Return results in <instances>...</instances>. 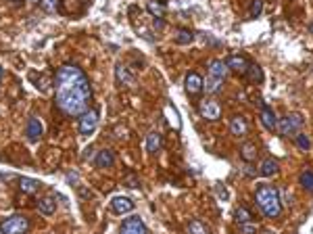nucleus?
I'll use <instances>...</instances> for the list:
<instances>
[{
    "label": "nucleus",
    "instance_id": "1",
    "mask_svg": "<svg viewBox=\"0 0 313 234\" xmlns=\"http://www.w3.org/2000/svg\"><path fill=\"white\" fill-rule=\"evenodd\" d=\"M55 100L67 117H80L90 107L92 86L88 75L77 65L67 63L55 75Z\"/></svg>",
    "mask_w": 313,
    "mask_h": 234
},
{
    "label": "nucleus",
    "instance_id": "2",
    "mask_svg": "<svg viewBox=\"0 0 313 234\" xmlns=\"http://www.w3.org/2000/svg\"><path fill=\"white\" fill-rule=\"evenodd\" d=\"M255 201L259 205V209L263 211L267 218H280L282 213V199H280V190H276L274 186L269 184H261L257 188Z\"/></svg>",
    "mask_w": 313,
    "mask_h": 234
},
{
    "label": "nucleus",
    "instance_id": "3",
    "mask_svg": "<svg viewBox=\"0 0 313 234\" xmlns=\"http://www.w3.org/2000/svg\"><path fill=\"white\" fill-rule=\"evenodd\" d=\"M30 228H31L30 218L28 215H21V213H15L0 224V232L2 234H28Z\"/></svg>",
    "mask_w": 313,
    "mask_h": 234
},
{
    "label": "nucleus",
    "instance_id": "4",
    "mask_svg": "<svg viewBox=\"0 0 313 234\" xmlns=\"http://www.w3.org/2000/svg\"><path fill=\"white\" fill-rule=\"evenodd\" d=\"M301 128H303V115L301 113H290V115H286V117H282L280 121H278L276 130L280 132V136H290V134L297 136Z\"/></svg>",
    "mask_w": 313,
    "mask_h": 234
},
{
    "label": "nucleus",
    "instance_id": "5",
    "mask_svg": "<svg viewBox=\"0 0 313 234\" xmlns=\"http://www.w3.org/2000/svg\"><path fill=\"white\" fill-rule=\"evenodd\" d=\"M198 111H201V115L207 119V121H217L221 117V105L217 100H203L201 107H198Z\"/></svg>",
    "mask_w": 313,
    "mask_h": 234
},
{
    "label": "nucleus",
    "instance_id": "6",
    "mask_svg": "<svg viewBox=\"0 0 313 234\" xmlns=\"http://www.w3.org/2000/svg\"><path fill=\"white\" fill-rule=\"evenodd\" d=\"M98 126V111H86L84 115H80V134H92Z\"/></svg>",
    "mask_w": 313,
    "mask_h": 234
},
{
    "label": "nucleus",
    "instance_id": "7",
    "mask_svg": "<svg viewBox=\"0 0 313 234\" xmlns=\"http://www.w3.org/2000/svg\"><path fill=\"white\" fill-rule=\"evenodd\" d=\"M225 65H228L230 71L238 73V75H247L250 63L247 61V57H240V55H230L228 59H225Z\"/></svg>",
    "mask_w": 313,
    "mask_h": 234
},
{
    "label": "nucleus",
    "instance_id": "8",
    "mask_svg": "<svg viewBox=\"0 0 313 234\" xmlns=\"http://www.w3.org/2000/svg\"><path fill=\"white\" fill-rule=\"evenodd\" d=\"M115 80L119 86H125V88H134L136 86V77L132 75V71H129L124 63L115 65Z\"/></svg>",
    "mask_w": 313,
    "mask_h": 234
},
{
    "label": "nucleus",
    "instance_id": "9",
    "mask_svg": "<svg viewBox=\"0 0 313 234\" xmlns=\"http://www.w3.org/2000/svg\"><path fill=\"white\" fill-rule=\"evenodd\" d=\"M119 234H149V230H146L144 222L134 215V218H127V220L124 222V226H121Z\"/></svg>",
    "mask_w": 313,
    "mask_h": 234
},
{
    "label": "nucleus",
    "instance_id": "10",
    "mask_svg": "<svg viewBox=\"0 0 313 234\" xmlns=\"http://www.w3.org/2000/svg\"><path fill=\"white\" fill-rule=\"evenodd\" d=\"M25 134H28V140L36 142L44 134V128H42V121L38 117H30L28 124H25Z\"/></svg>",
    "mask_w": 313,
    "mask_h": 234
},
{
    "label": "nucleus",
    "instance_id": "11",
    "mask_svg": "<svg viewBox=\"0 0 313 234\" xmlns=\"http://www.w3.org/2000/svg\"><path fill=\"white\" fill-rule=\"evenodd\" d=\"M184 88H186V92L190 94V97H196V94L203 90V77L198 75L196 71H190V73L186 75Z\"/></svg>",
    "mask_w": 313,
    "mask_h": 234
},
{
    "label": "nucleus",
    "instance_id": "12",
    "mask_svg": "<svg viewBox=\"0 0 313 234\" xmlns=\"http://www.w3.org/2000/svg\"><path fill=\"white\" fill-rule=\"evenodd\" d=\"M111 209L119 213V215H124V213H132L134 211V201L129 197H115L111 201Z\"/></svg>",
    "mask_w": 313,
    "mask_h": 234
},
{
    "label": "nucleus",
    "instance_id": "13",
    "mask_svg": "<svg viewBox=\"0 0 313 234\" xmlns=\"http://www.w3.org/2000/svg\"><path fill=\"white\" fill-rule=\"evenodd\" d=\"M94 163H96V167L100 169H107V167H113L115 166V153L111 149H102L96 153V157H94Z\"/></svg>",
    "mask_w": 313,
    "mask_h": 234
},
{
    "label": "nucleus",
    "instance_id": "14",
    "mask_svg": "<svg viewBox=\"0 0 313 234\" xmlns=\"http://www.w3.org/2000/svg\"><path fill=\"white\" fill-rule=\"evenodd\" d=\"M259 117H261V124H263V128L269 130V132H274V130L278 128V119H276V115H274V111L269 109L267 105H261Z\"/></svg>",
    "mask_w": 313,
    "mask_h": 234
},
{
    "label": "nucleus",
    "instance_id": "15",
    "mask_svg": "<svg viewBox=\"0 0 313 234\" xmlns=\"http://www.w3.org/2000/svg\"><path fill=\"white\" fill-rule=\"evenodd\" d=\"M228 65H225V61L221 59H213L211 63H209V75L213 77H219V80H225V75H228Z\"/></svg>",
    "mask_w": 313,
    "mask_h": 234
},
{
    "label": "nucleus",
    "instance_id": "16",
    "mask_svg": "<svg viewBox=\"0 0 313 234\" xmlns=\"http://www.w3.org/2000/svg\"><path fill=\"white\" fill-rule=\"evenodd\" d=\"M230 132H232V136H238V138L247 136V132H249V126H247L245 117L234 115V117H232V121H230Z\"/></svg>",
    "mask_w": 313,
    "mask_h": 234
},
{
    "label": "nucleus",
    "instance_id": "17",
    "mask_svg": "<svg viewBox=\"0 0 313 234\" xmlns=\"http://www.w3.org/2000/svg\"><path fill=\"white\" fill-rule=\"evenodd\" d=\"M257 155H259V151H257V144H255V142H245V144L240 146V157H242V161L253 163V161L257 159Z\"/></svg>",
    "mask_w": 313,
    "mask_h": 234
},
{
    "label": "nucleus",
    "instance_id": "18",
    "mask_svg": "<svg viewBox=\"0 0 313 234\" xmlns=\"http://www.w3.org/2000/svg\"><path fill=\"white\" fill-rule=\"evenodd\" d=\"M161 144H163V138L159 132H151L149 136H146V151H149L151 155L159 153L161 151Z\"/></svg>",
    "mask_w": 313,
    "mask_h": 234
},
{
    "label": "nucleus",
    "instance_id": "19",
    "mask_svg": "<svg viewBox=\"0 0 313 234\" xmlns=\"http://www.w3.org/2000/svg\"><path fill=\"white\" fill-rule=\"evenodd\" d=\"M40 182L38 180H33V178H21L19 180V188H21V193L25 195H36L38 190H40Z\"/></svg>",
    "mask_w": 313,
    "mask_h": 234
},
{
    "label": "nucleus",
    "instance_id": "20",
    "mask_svg": "<svg viewBox=\"0 0 313 234\" xmlns=\"http://www.w3.org/2000/svg\"><path fill=\"white\" fill-rule=\"evenodd\" d=\"M221 84L223 80H219V77L207 75V80H203V90H207V94H217L221 90Z\"/></svg>",
    "mask_w": 313,
    "mask_h": 234
},
{
    "label": "nucleus",
    "instance_id": "21",
    "mask_svg": "<svg viewBox=\"0 0 313 234\" xmlns=\"http://www.w3.org/2000/svg\"><path fill=\"white\" fill-rule=\"evenodd\" d=\"M38 209H40V213H44V215H52L57 211V201L52 197H42L38 201Z\"/></svg>",
    "mask_w": 313,
    "mask_h": 234
},
{
    "label": "nucleus",
    "instance_id": "22",
    "mask_svg": "<svg viewBox=\"0 0 313 234\" xmlns=\"http://www.w3.org/2000/svg\"><path fill=\"white\" fill-rule=\"evenodd\" d=\"M278 169H280V166H278V161H276V159H265L263 163H261L259 174H261V176H265V178H272V176L278 174Z\"/></svg>",
    "mask_w": 313,
    "mask_h": 234
},
{
    "label": "nucleus",
    "instance_id": "23",
    "mask_svg": "<svg viewBox=\"0 0 313 234\" xmlns=\"http://www.w3.org/2000/svg\"><path fill=\"white\" fill-rule=\"evenodd\" d=\"M165 115H167V121H169V126H171V128H176V130L182 128V121H180V115H178V109L173 107L171 102H167V105H165Z\"/></svg>",
    "mask_w": 313,
    "mask_h": 234
},
{
    "label": "nucleus",
    "instance_id": "24",
    "mask_svg": "<svg viewBox=\"0 0 313 234\" xmlns=\"http://www.w3.org/2000/svg\"><path fill=\"white\" fill-rule=\"evenodd\" d=\"M146 8H149V13L153 17H163L165 11H167V6H165V2H161V0H149Z\"/></svg>",
    "mask_w": 313,
    "mask_h": 234
},
{
    "label": "nucleus",
    "instance_id": "25",
    "mask_svg": "<svg viewBox=\"0 0 313 234\" xmlns=\"http://www.w3.org/2000/svg\"><path fill=\"white\" fill-rule=\"evenodd\" d=\"M247 77H249L250 82H257V84H261V82H263V69H261L259 65H253V63H250L249 71H247Z\"/></svg>",
    "mask_w": 313,
    "mask_h": 234
},
{
    "label": "nucleus",
    "instance_id": "26",
    "mask_svg": "<svg viewBox=\"0 0 313 234\" xmlns=\"http://www.w3.org/2000/svg\"><path fill=\"white\" fill-rule=\"evenodd\" d=\"M194 40V32L190 30H178L176 33V44H190Z\"/></svg>",
    "mask_w": 313,
    "mask_h": 234
},
{
    "label": "nucleus",
    "instance_id": "27",
    "mask_svg": "<svg viewBox=\"0 0 313 234\" xmlns=\"http://www.w3.org/2000/svg\"><path fill=\"white\" fill-rule=\"evenodd\" d=\"M40 4L44 8V13H50V15L61 11V0H40Z\"/></svg>",
    "mask_w": 313,
    "mask_h": 234
},
{
    "label": "nucleus",
    "instance_id": "28",
    "mask_svg": "<svg viewBox=\"0 0 313 234\" xmlns=\"http://www.w3.org/2000/svg\"><path fill=\"white\" fill-rule=\"evenodd\" d=\"M234 218H236V222H238V224L253 222V215H250V211L247 209V207H238V209L234 211Z\"/></svg>",
    "mask_w": 313,
    "mask_h": 234
},
{
    "label": "nucleus",
    "instance_id": "29",
    "mask_svg": "<svg viewBox=\"0 0 313 234\" xmlns=\"http://www.w3.org/2000/svg\"><path fill=\"white\" fill-rule=\"evenodd\" d=\"M299 182H301V186L307 190V193H313V171H303L301 174V178H299Z\"/></svg>",
    "mask_w": 313,
    "mask_h": 234
},
{
    "label": "nucleus",
    "instance_id": "30",
    "mask_svg": "<svg viewBox=\"0 0 313 234\" xmlns=\"http://www.w3.org/2000/svg\"><path fill=\"white\" fill-rule=\"evenodd\" d=\"M188 232L190 234H209V228L205 226L201 220H192V222L188 224Z\"/></svg>",
    "mask_w": 313,
    "mask_h": 234
},
{
    "label": "nucleus",
    "instance_id": "31",
    "mask_svg": "<svg viewBox=\"0 0 313 234\" xmlns=\"http://www.w3.org/2000/svg\"><path fill=\"white\" fill-rule=\"evenodd\" d=\"M261 13H263V0H253V4H250V8H249V15L259 17Z\"/></svg>",
    "mask_w": 313,
    "mask_h": 234
},
{
    "label": "nucleus",
    "instance_id": "32",
    "mask_svg": "<svg viewBox=\"0 0 313 234\" xmlns=\"http://www.w3.org/2000/svg\"><path fill=\"white\" fill-rule=\"evenodd\" d=\"M297 144H299V149H303V151H309L311 140L307 138V134H297Z\"/></svg>",
    "mask_w": 313,
    "mask_h": 234
},
{
    "label": "nucleus",
    "instance_id": "33",
    "mask_svg": "<svg viewBox=\"0 0 313 234\" xmlns=\"http://www.w3.org/2000/svg\"><path fill=\"white\" fill-rule=\"evenodd\" d=\"M240 230H242V234H257V226H255L253 222L240 224Z\"/></svg>",
    "mask_w": 313,
    "mask_h": 234
},
{
    "label": "nucleus",
    "instance_id": "34",
    "mask_svg": "<svg viewBox=\"0 0 313 234\" xmlns=\"http://www.w3.org/2000/svg\"><path fill=\"white\" fill-rule=\"evenodd\" d=\"M124 184H125V186H129V188H136L138 184H140V180H138V176H136V174H129V176L124 180Z\"/></svg>",
    "mask_w": 313,
    "mask_h": 234
},
{
    "label": "nucleus",
    "instance_id": "35",
    "mask_svg": "<svg viewBox=\"0 0 313 234\" xmlns=\"http://www.w3.org/2000/svg\"><path fill=\"white\" fill-rule=\"evenodd\" d=\"M215 190H217V195H219L223 201H228V199H230V193H228V190H225L221 184H215Z\"/></svg>",
    "mask_w": 313,
    "mask_h": 234
},
{
    "label": "nucleus",
    "instance_id": "36",
    "mask_svg": "<svg viewBox=\"0 0 313 234\" xmlns=\"http://www.w3.org/2000/svg\"><path fill=\"white\" fill-rule=\"evenodd\" d=\"M153 28H155L156 32H161V30L165 28V21H163V17H155V19H153Z\"/></svg>",
    "mask_w": 313,
    "mask_h": 234
},
{
    "label": "nucleus",
    "instance_id": "37",
    "mask_svg": "<svg viewBox=\"0 0 313 234\" xmlns=\"http://www.w3.org/2000/svg\"><path fill=\"white\" fill-rule=\"evenodd\" d=\"M82 157H84L86 161H88V159H92V157H94V149H92V146H88V149H86V151H84V155H82Z\"/></svg>",
    "mask_w": 313,
    "mask_h": 234
},
{
    "label": "nucleus",
    "instance_id": "38",
    "mask_svg": "<svg viewBox=\"0 0 313 234\" xmlns=\"http://www.w3.org/2000/svg\"><path fill=\"white\" fill-rule=\"evenodd\" d=\"M245 171H247V174H249V176H255V174H257V171H255V169H250V166H247V167H245Z\"/></svg>",
    "mask_w": 313,
    "mask_h": 234
},
{
    "label": "nucleus",
    "instance_id": "39",
    "mask_svg": "<svg viewBox=\"0 0 313 234\" xmlns=\"http://www.w3.org/2000/svg\"><path fill=\"white\" fill-rule=\"evenodd\" d=\"M28 2H30V4H38V2H40V0H28Z\"/></svg>",
    "mask_w": 313,
    "mask_h": 234
},
{
    "label": "nucleus",
    "instance_id": "40",
    "mask_svg": "<svg viewBox=\"0 0 313 234\" xmlns=\"http://www.w3.org/2000/svg\"><path fill=\"white\" fill-rule=\"evenodd\" d=\"M0 77H2V67H0Z\"/></svg>",
    "mask_w": 313,
    "mask_h": 234
}]
</instances>
